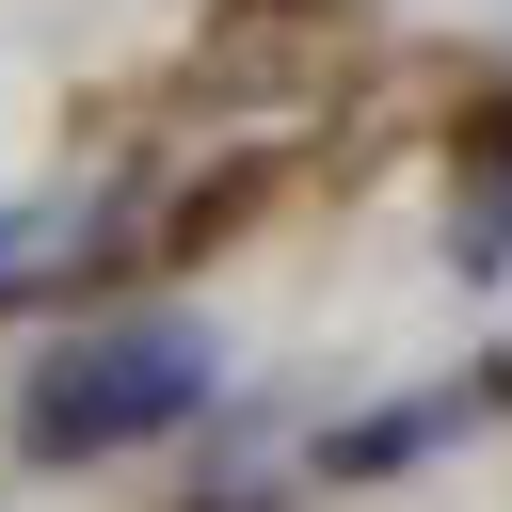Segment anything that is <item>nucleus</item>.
Wrapping results in <instances>:
<instances>
[{
    "instance_id": "nucleus-1",
    "label": "nucleus",
    "mask_w": 512,
    "mask_h": 512,
    "mask_svg": "<svg viewBox=\"0 0 512 512\" xmlns=\"http://www.w3.org/2000/svg\"><path fill=\"white\" fill-rule=\"evenodd\" d=\"M208 384H224V352H208L192 320H112V336H64V352L32 368L16 448H32V464H96V448H144V432L208 416Z\"/></svg>"
},
{
    "instance_id": "nucleus-2",
    "label": "nucleus",
    "mask_w": 512,
    "mask_h": 512,
    "mask_svg": "<svg viewBox=\"0 0 512 512\" xmlns=\"http://www.w3.org/2000/svg\"><path fill=\"white\" fill-rule=\"evenodd\" d=\"M448 256H464V272H512V160H464V208H448Z\"/></svg>"
},
{
    "instance_id": "nucleus-3",
    "label": "nucleus",
    "mask_w": 512,
    "mask_h": 512,
    "mask_svg": "<svg viewBox=\"0 0 512 512\" xmlns=\"http://www.w3.org/2000/svg\"><path fill=\"white\" fill-rule=\"evenodd\" d=\"M432 432H448V400H400V416H352V432H336V480H384V464H416Z\"/></svg>"
},
{
    "instance_id": "nucleus-4",
    "label": "nucleus",
    "mask_w": 512,
    "mask_h": 512,
    "mask_svg": "<svg viewBox=\"0 0 512 512\" xmlns=\"http://www.w3.org/2000/svg\"><path fill=\"white\" fill-rule=\"evenodd\" d=\"M16 256H32V208H0V272H16Z\"/></svg>"
},
{
    "instance_id": "nucleus-5",
    "label": "nucleus",
    "mask_w": 512,
    "mask_h": 512,
    "mask_svg": "<svg viewBox=\"0 0 512 512\" xmlns=\"http://www.w3.org/2000/svg\"><path fill=\"white\" fill-rule=\"evenodd\" d=\"M496 400H512V368H496Z\"/></svg>"
}]
</instances>
